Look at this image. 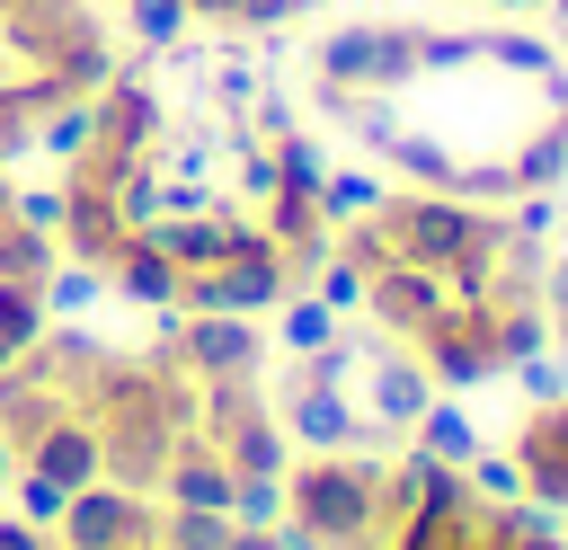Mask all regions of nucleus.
Masks as SVG:
<instances>
[{
  "label": "nucleus",
  "mask_w": 568,
  "mask_h": 550,
  "mask_svg": "<svg viewBox=\"0 0 568 550\" xmlns=\"http://www.w3.org/2000/svg\"><path fill=\"white\" fill-rule=\"evenodd\" d=\"M9 470H18V452H9V435H0V488H9Z\"/></svg>",
  "instance_id": "58836bf2"
},
{
  "label": "nucleus",
  "mask_w": 568,
  "mask_h": 550,
  "mask_svg": "<svg viewBox=\"0 0 568 550\" xmlns=\"http://www.w3.org/2000/svg\"><path fill=\"white\" fill-rule=\"evenodd\" d=\"M0 550H62V541H53L44 523H27V515H9V523H0Z\"/></svg>",
  "instance_id": "f704fd0d"
},
{
  "label": "nucleus",
  "mask_w": 568,
  "mask_h": 550,
  "mask_svg": "<svg viewBox=\"0 0 568 550\" xmlns=\"http://www.w3.org/2000/svg\"><path fill=\"white\" fill-rule=\"evenodd\" d=\"M488 9H541V0H488Z\"/></svg>",
  "instance_id": "a19ab883"
},
{
  "label": "nucleus",
  "mask_w": 568,
  "mask_h": 550,
  "mask_svg": "<svg viewBox=\"0 0 568 550\" xmlns=\"http://www.w3.org/2000/svg\"><path fill=\"white\" fill-rule=\"evenodd\" d=\"M106 293H124V302H142V310H178V266L160 257L151 231H124V248H115V266H106Z\"/></svg>",
  "instance_id": "ddd939ff"
},
{
  "label": "nucleus",
  "mask_w": 568,
  "mask_h": 550,
  "mask_svg": "<svg viewBox=\"0 0 568 550\" xmlns=\"http://www.w3.org/2000/svg\"><path fill=\"white\" fill-rule=\"evenodd\" d=\"M160 541L169 550H231V515H213V506H160Z\"/></svg>",
  "instance_id": "412c9836"
},
{
  "label": "nucleus",
  "mask_w": 568,
  "mask_h": 550,
  "mask_svg": "<svg viewBox=\"0 0 568 550\" xmlns=\"http://www.w3.org/2000/svg\"><path fill=\"white\" fill-rule=\"evenodd\" d=\"M515 373V390H524V408H550V399H568V364L541 346V355H524V364H506Z\"/></svg>",
  "instance_id": "c85d7f7f"
},
{
  "label": "nucleus",
  "mask_w": 568,
  "mask_h": 550,
  "mask_svg": "<svg viewBox=\"0 0 568 550\" xmlns=\"http://www.w3.org/2000/svg\"><path fill=\"white\" fill-rule=\"evenodd\" d=\"M18 461H27V470H44L53 488H89V479H106V444H98V426H89L80 408H71V417H53Z\"/></svg>",
  "instance_id": "9d476101"
},
{
  "label": "nucleus",
  "mask_w": 568,
  "mask_h": 550,
  "mask_svg": "<svg viewBox=\"0 0 568 550\" xmlns=\"http://www.w3.org/2000/svg\"><path fill=\"white\" fill-rule=\"evenodd\" d=\"M133 550H169V541H160V532H151V541H133Z\"/></svg>",
  "instance_id": "79ce46f5"
},
{
  "label": "nucleus",
  "mask_w": 568,
  "mask_h": 550,
  "mask_svg": "<svg viewBox=\"0 0 568 550\" xmlns=\"http://www.w3.org/2000/svg\"><path fill=\"white\" fill-rule=\"evenodd\" d=\"M213 452L231 461V479H284V470H293V435H284V417H275V408L231 417V426L213 435Z\"/></svg>",
  "instance_id": "9b49d317"
},
{
  "label": "nucleus",
  "mask_w": 568,
  "mask_h": 550,
  "mask_svg": "<svg viewBox=\"0 0 568 550\" xmlns=\"http://www.w3.org/2000/svg\"><path fill=\"white\" fill-rule=\"evenodd\" d=\"M541 9H550V27H559V35H568V0H541Z\"/></svg>",
  "instance_id": "4c0bfd02"
},
{
  "label": "nucleus",
  "mask_w": 568,
  "mask_h": 550,
  "mask_svg": "<svg viewBox=\"0 0 568 550\" xmlns=\"http://www.w3.org/2000/svg\"><path fill=\"white\" fill-rule=\"evenodd\" d=\"M62 204H71V195H62V177H53V186H9V222L44 231V240L62 231Z\"/></svg>",
  "instance_id": "7c9ffc66"
},
{
  "label": "nucleus",
  "mask_w": 568,
  "mask_h": 550,
  "mask_svg": "<svg viewBox=\"0 0 568 550\" xmlns=\"http://www.w3.org/2000/svg\"><path fill=\"white\" fill-rule=\"evenodd\" d=\"M426 399H435V381H426V364L408 355V346H373L364 355V417L382 426V435H408L417 417H426Z\"/></svg>",
  "instance_id": "6e6552de"
},
{
  "label": "nucleus",
  "mask_w": 568,
  "mask_h": 550,
  "mask_svg": "<svg viewBox=\"0 0 568 550\" xmlns=\"http://www.w3.org/2000/svg\"><path fill=\"white\" fill-rule=\"evenodd\" d=\"M89 142H98V98H62V106H44V115H36V151H44V160H62V169H71Z\"/></svg>",
  "instance_id": "2eb2a0df"
},
{
  "label": "nucleus",
  "mask_w": 568,
  "mask_h": 550,
  "mask_svg": "<svg viewBox=\"0 0 568 550\" xmlns=\"http://www.w3.org/2000/svg\"><path fill=\"white\" fill-rule=\"evenodd\" d=\"M382 195H390V186H382L373 169H328V177H320V222H328V231H337V222H364V213H382Z\"/></svg>",
  "instance_id": "f3484780"
},
{
  "label": "nucleus",
  "mask_w": 568,
  "mask_h": 550,
  "mask_svg": "<svg viewBox=\"0 0 568 550\" xmlns=\"http://www.w3.org/2000/svg\"><path fill=\"white\" fill-rule=\"evenodd\" d=\"M9 488H18V515H27V523H44V532H53V523H62V506H71V488H53V479H44V470H27V461L9 470Z\"/></svg>",
  "instance_id": "c756f323"
},
{
  "label": "nucleus",
  "mask_w": 568,
  "mask_h": 550,
  "mask_svg": "<svg viewBox=\"0 0 568 550\" xmlns=\"http://www.w3.org/2000/svg\"><path fill=\"white\" fill-rule=\"evenodd\" d=\"M275 310H284V319H275V337H284L293 355H320V346H328V337L346 328V319H337V310H328L320 293H284Z\"/></svg>",
  "instance_id": "aec40b11"
},
{
  "label": "nucleus",
  "mask_w": 568,
  "mask_h": 550,
  "mask_svg": "<svg viewBox=\"0 0 568 550\" xmlns=\"http://www.w3.org/2000/svg\"><path fill=\"white\" fill-rule=\"evenodd\" d=\"M382 231H390V248H399L408 266L453 275V266H470V257H497L506 213H497V204H470V195L417 186V195H382Z\"/></svg>",
  "instance_id": "f03ea898"
},
{
  "label": "nucleus",
  "mask_w": 568,
  "mask_h": 550,
  "mask_svg": "<svg viewBox=\"0 0 568 550\" xmlns=\"http://www.w3.org/2000/svg\"><path fill=\"white\" fill-rule=\"evenodd\" d=\"M44 328H53V310H44V284H0V337L27 355Z\"/></svg>",
  "instance_id": "b1692460"
},
{
  "label": "nucleus",
  "mask_w": 568,
  "mask_h": 550,
  "mask_svg": "<svg viewBox=\"0 0 568 550\" xmlns=\"http://www.w3.org/2000/svg\"><path fill=\"white\" fill-rule=\"evenodd\" d=\"M62 257H80V266H115V248H124V213H115V195L106 186H89V177H71L62 169Z\"/></svg>",
  "instance_id": "1a4fd4ad"
},
{
  "label": "nucleus",
  "mask_w": 568,
  "mask_h": 550,
  "mask_svg": "<svg viewBox=\"0 0 568 550\" xmlns=\"http://www.w3.org/2000/svg\"><path fill=\"white\" fill-rule=\"evenodd\" d=\"M506 177H515V195H550V186L568 177V124H559V115H541V124L506 151Z\"/></svg>",
  "instance_id": "4468645a"
},
{
  "label": "nucleus",
  "mask_w": 568,
  "mask_h": 550,
  "mask_svg": "<svg viewBox=\"0 0 568 550\" xmlns=\"http://www.w3.org/2000/svg\"><path fill=\"white\" fill-rule=\"evenodd\" d=\"M462 470H470V497H479V506H506V497H524V470H515V452H488V444H479Z\"/></svg>",
  "instance_id": "cd10ccee"
},
{
  "label": "nucleus",
  "mask_w": 568,
  "mask_h": 550,
  "mask_svg": "<svg viewBox=\"0 0 568 550\" xmlns=\"http://www.w3.org/2000/svg\"><path fill=\"white\" fill-rule=\"evenodd\" d=\"M311 80L328 89H364V98H399L426 80L417 62V27H337L311 44Z\"/></svg>",
  "instance_id": "7ed1b4c3"
},
{
  "label": "nucleus",
  "mask_w": 568,
  "mask_h": 550,
  "mask_svg": "<svg viewBox=\"0 0 568 550\" xmlns=\"http://www.w3.org/2000/svg\"><path fill=\"white\" fill-rule=\"evenodd\" d=\"M62 266V240L27 231V222H0V284H44Z\"/></svg>",
  "instance_id": "6ab92c4d"
},
{
  "label": "nucleus",
  "mask_w": 568,
  "mask_h": 550,
  "mask_svg": "<svg viewBox=\"0 0 568 550\" xmlns=\"http://www.w3.org/2000/svg\"><path fill=\"white\" fill-rule=\"evenodd\" d=\"M408 444H417L426 461H470V452H479V426H470L453 399H426V417L408 426Z\"/></svg>",
  "instance_id": "dca6fc26"
},
{
  "label": "nucleus",
  "mask_w": 568,
  "mask_h": 550,
  "mask_svg": "<svg viewBox=\"0 0 568 550\" xmlns=\"http://www.w3.org/2000/svg\"><path fill=\"white\" fill-rule=\"evenodd\" d=\"M257 98H266L257 53H222V62H213V115H248Z\"/></svg>",
  "instance_id": "4be33fe9"
},
{
  "label": "nucleus",
  "mask_w": 568,
  "mask_h": 550,
  "mask_svg": "<svg viewBox=\"0 0 568 550\" xmlns=\"http://www.w3.org/2000/svg\"><path fill=\"white\" fill-rule=\"evenodd\" d=\"M98 293H106V266H80V257H62V266L44 275V310H53V319H80Z\"/></svg>",
  "instance_id": "5701e85b"
},
{
  "label": "nucleus",
  "mask_w": 568,
  "mask_h": 550,
  "mask_svg": "<svg viewBox=\"0 0 568 550\" xmlns=\"http://www.w3.org/2000/svg\"><path fill=\"white\" fill-rule=\"evenodd\" d=\"M53 417H71V399H62V390L36 373V355H18V364L0 373V435H9V452H27V444L53 426Z\"/></svg>",
  "instance_id": "f8f14e48"
},
{
  "label": "nucleus",
  "mask_w": 568,
  "mask_h": 550,
  "mask_svg": "<svg viewBox=\"0 0 568 550\" xmlns=\"http://www.w3.org/2000/svg\"><path fill=\"white\" fill-rule=\"evenodd\" d=\"M488 337H497V364H524V355L550 346V310L541 302H497L488 310Z\"/></svg>",
  "instance_id": "a211bd4d"
},
{
  "label": "nucleus",
  "mask_w": 568,
  "mask_h": 550,
  "mask_svg": "<svg viewBox=\"0 0 568 550\" xmlns=\"http://www.w3.org/2000/svg\"><path fill=\"white\" fill-rule=\"evenodd\" d=\"M311 0H240V18L231 27H284V18H302Z\"/></svg>",
  "instance_id": "473e14b6"
},
{
  "label": "nucleus",
  "mask_w": 568,
  "mask_h": 550,
  "mask_svg": "<svg viewBox=\"0 0 568 550\" xmlns=\"http://www.w3.org/2000/svg\"><path fill=\"white\" fill-rule=\"evenodd\" d=\"M124 27H133L151 53H169V44L195 27V9H186V0H124Z\"/></svg>",
  "instance_id": "393cba45"
},
{
  "label": "nucleus",
  "mask_w": 568,
  "mask_h": 550,
  "mask_svg": "<svg viewBox=\"0 0 568 550\" xmlns=\"http://www.w3.org/2000/svg\"><path fill=\"white\" fill-rule=\"evenodd\" d=\"M151 532H160V506H151L142 488H115V479L71 488V506H62V523H53L62 550H133V541H151Z\"/></svg>",
  "instance_id": "20e7f679"
},
{
  "label": "nucleus",
  "mask_w": 568,
  "mask_h": 550,
  "mask_svg": "<svg viewBox=\"0 0 568 550\" xmlns=\"http://www.w3.org/2000/svg\"><path fill=\"white\" fill-rule=\"evenodd\" d=\"M320 177H328V151H320L311 133H284V142H275V186H293V195H320Z\"/></svg>",
  "instance_id": "a878e982"
},
{
  "label": "nucleus",
  "mask_w": 568,
  "mask_h": 550,
  "mask_svg": "<svg viewBox=\"0 0 568 550\" xmlns=\"http://www.w3.org/2000/svg\"><path fill=\"white\" fill-rule=\"evenodd\" d=\"M231 550H293L275 523H231Z\"/></svg>",
  "instance_id": "e433bc0d"
},
{
  "label": "nucleus",
  "mask_w": 568,
  "mask_h": 550,
  "mask_svg": "<svg viewBox=\"0 0 568 550\" xmlns=\"http://www.w3.org/2000/svg\"><path fill=\"white\" fill-rule=\"evenodd\" d=\"M284 523L311 550H382V452H302L284 470Z\"/></svg>",
  "instance_id": "f257e3e1"
},
{
  "label": "nucleus",
  "mask_w": 568,
  "mask_h": 550,
  "mask_svg": "<svg viewBox=\"0 0 568 550\" xmlns=\"http://www.w3.org/2000/svg\"><path fill=\"white\" fill-rule=\"evenodd\" d=\"M231 523H284V479H231Z\"/></svg>",
  "instance_id": "2f4dec72"
},
{
  "label": "nucleus",
  "mask_w": 568,
  "mask_h": 550,
  "mask_svg": "<svg viewBox=\"0 0 568 550\" xmlns=\"http://www.w3.org/2000/svg\"><path fill=\"white\" fill-rule=\"evenodd\" d=\"M302 293H320V302H328V310L346 319V310H364V266H346V257L328 248V257L311 266V284H302Z\"/></svg>",
  "instance_id": "bb28decb"
},
{
  "label": "nucleus",
  "mask_w": 568,
  "mask_h": 550,
  "mask_svg": "<svg viewBox=\"0 0 568 550\" xmlns=\"http://www.w3.org/2000/svg\"><path fill=\"white\" fill-rule=\"evenodd\" d=\"M275 417H284V435H293L302 452H373V444H382V426H373L346 390L302 381V373L284 381V408H275Z\"/></svg>",
  "instance_id": "423d86ee"
},
{
  "label": "nucleus",
  "mask_w": 568,
  "mask_h": 550,
  "mask_svg": "<svg viewBox=\"0 0 568 550\" xmlns=\"http://www.w3.org/2000/svg\"><path fill=\"white\" fill-rule=\"evenodd\" d=\"M408 355L426 364V381H497L506 364H497V337H488V310L479 302H453V310H435L417 337H408Z\"/></svg>",
  "instance_id": "39448f33"
},
{
  "label": "nucleus",
  "mask_w": 568,
  "mask_h": 550,
  "mask_svg": "<svg viewBox=\"0 0 568 550\" xmlns=\"http://www.w3.org/2000/svg\"><path fill=\"white\" fill-rule=\"evenodd\" d=\"M18 151H36V124H27V115H18L9 98H0V169H9Z\"/></svg>",
  "instance_id": "72a5a7b5"
},
{
  "label": "nucleus",
  "mask_w": 568,
  "mask_h": 550,
  "mask_svg": "<svg viewBox=\"0 0 568 550\" xmlns=\"http://www.w3.org/2000/svg\"><path fill=\"white\" fill-rule=\"evenodd\" d=\"M435 310H453V284L435 275V266H408V257H390L382 275H364V319L382 328V337H417Z\"/></svg>",
  "instance_id": "0eeeda50"
},
{
  "label": "nucleus",
  "mask_w": 568,
  "mask_h": 550,
  "mask_svg": "<svg viewBox=\"0 0 568 550\" xmlns=\"http://www.w3.org/2000/svg\"><path fill=\"white\" fill-rule=\"evenodd\" d=\"M541 310H550V319H568V257H550V266H541Z\"/></svg>",
  "instance_id": "c9c22d12"
},
{
  "label": "nucleus",
  "mask_w": 568,
  "mask_h": 550,
  "mask_svg": "<svg viewBox=\"0 0 568 550\" xmlns=\"http://www.w3.org/2000/svg\"><path fill=\"white\" fill-rule=\"evenodd\" d=\"M9 364H18V346H9V337H0V373H9Z\"/></svg>",
  "instance_id": "ea45409f"
}]
</instances>
